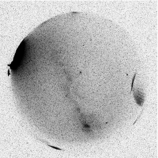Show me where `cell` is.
Segmentation results:
<instances>
[{
  "label": "cell",
  "mask_w": 158,
  "mask_h": 158,
  "mask_svg": "<svg viewBox=\"0 0 158 158\" xmlns=\"http://www.w3.org/2000/svg\"><path fill=\"white\" fill-rule=\"evenodd\" d=\"M132 91L135 101L136 103L139 106L142 107L145 99V94L143 90L140 88L133 87L131 88Z\"/></svg>",
  "instance_id": "6da1fadb"
},
{
  "label": "cell",
  "mask_w": 158,
  "mask_h": 158,
  "mask_svg": "<svg viewBox=\"0 0 158 158\" xmlns=\"http://www.w3.org/2000/svg\"><path fill=\"white\" fill-rule=\"evenodd\" d=\"M39 140H40V141H43V142L47 144V145H48V146H50V147H51V148H54V149H58V150H63L62 149H60L59 148L55 147V146H52V145H50L49 144H48V143H47V142L45 141H43V140H41V139H39Z\"/></svg>",
  "instance_id": "7a4b0ae2"
}]
</instances>
